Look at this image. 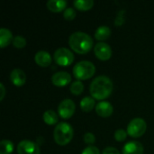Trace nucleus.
I'll return each instance as SVG.
<instances>
[{
	"mask_svg": "<svg viewBox=\"0 0 154 154\" xmlns=\"http://www.w3.org/2000/svg\"><path fill=\"white\" fill-rule=\"evenodd\" d=\"M114 89V84L107 76H98L94 79L90 84V94L92 97L97 100H103L108 97Z\"/></svg>",
	"mask_w": 154,
	"mask_h": 154,
	"instance_id": "obj_1",
	"label": "nucleus"
},
{
	"mask_svg": "<svg viewBox=\"0 0 154 154\" xmlns=\"http://www.w3.org/2000/svg\"><path fill=\"white\" fill-rule=\"evenodd\" d=\"M69 44L72 51L79 54L88 53L93 48L92 37L84 32H75L69 38Z\"/></svg>",
	"mask_w": 154,
	"mask_h": 154,
	"instance_id": "obj_2",
	"label": "nucleus"
},
{
	"mask_svg": "<svg viewBox=\"0 0 154 154\" xmlns=\"http://www.w3.org/2000/svg\"><path fill=\"white\" fill-rule=\"evenodd\" d=\"M73 134V127L68 123L61 122L56 125L53 132V137L57 144L64 146L67 145L72 140Z\"/></svg>",
	"mask_w": 154,
	"mask_h": 154,
	"instance_id": "obj_3",
	"label": "nucleus"
},
{
	"mask_svg": "<svg viewBox=\"0 0 154 154\" xmlns=\"http://www.w3.org/2000/svg\"><path fill=\"white\" fill-rule=\"evenodd\" d=\"M96 72V67L89 60L79 61L73 67V75L78 80H85L93 77Z\"/></svg>",
	"mask_w": 154,
	"mask_h": 154,
	"instance_id": "obj_4",
	"label": "nucleus"
},
{
	"mask_svg": "<svg viewBox=\"0 0 154 154\" xmlns=\"http://www.w3.org/2000/svg\"><path fill=\"white\" fill-rule=\"evenodd\" d=\"M147 129V125L144 119L141 117L134 118L127 125V134L133 138H138L144 134Z\"/></svg>",
	"mask_w": 154,
	"mask_h": 154,
	"instance_id": "obj_5",
	"label": "nucleus"
},
{
	"mask_svg": "<svg viewBox=\"0 0 154 154\" xmlns=\"http://www.w3.org/2000/svg\"><path fill=\"white\" fill-rule=\"evenodd\" d=\"M53 58L58 65H60L62 67H67L73 62L74 54L69 49L61 47L55 51Z\"/></svg>",
	"mask_w": 154,
	"mask_h": 154,
	"instance_id": "obj_6",
	"label": "nucleus"
},
{
	"mask_svg": "<svg viewBox=\"0 0 154 154\" xmlns=\"http://www.w3.org/2000/svg\"><path fill=\"white\" fill-rule=\"evenodd\" d=\"M75 109H76L75 103L69 98H65L59 104L58 114L59 116H60L61 118L69 119L74 115Z\"/></svg>",
	"mask_w": 154,
	"mask_h": 154,
	"instance_id": "obj_7",
	"label": "nucleus"
},
{
	"mask_svg": "<svg viewBox=\"0 0 154 154\" xmlns=\"http://www.w3.org/2000/svg\"><path fill=\"white\" fill-rule=\"evenodd\" d=\"M18 154H40L39 145L29 140H23L17 144Z\"/></svg>",
	"mask_w": 154,
	"mask_h": 154,
	"instance_id": "obj_8",
	"label": "nucleus"
},
{
	"mask_svg": "<svg viewBox=\"0 0 154 154\" xmlns=\"http://www.w3.org/2000/svg\"><path fill=\"white\" fill-rule=\"evenodd\" d=\"M95 55L101 60H107L112 56V49L110 45L104 42H97L94 47Z\"/></svg>",
	"mask_w": 154,
	"mask_h": 154,
	"instance_id": "obj_9",
	"label": "nucleus"
},
{
	"mask_svg": "<svg viewBox=\"0 0 154 154\" xmlns=\"http://www.w3.org/2000/svg\"><path fill=\"white\" fill-rule=\"evenodd\" d=\"M51 82L57 87H65L71 82V75L63 70L55 72L51 77Z\"/></svg>",
	"mask_w": 154,
	"mask_h": 154,
	"instance_id": "obj_10",
	"label": "nucleus"
},
{
	"mask_svg": "<svg viewBox=\"0 0 154 154\" xmlns=\"http://www.w3.org/2000/svg\"><path fill=\"white\" fill-rule=\"evenodd\" d=\"M123 154H143V145L137 141H131L123 147Z\"/></svg>",
	"mask_w": 154,
	"mask_h": 154,
	"instance_id": "obj_11",
	"label": "nucleus"
},
{
	"mask_svg": "<svg viewBox=\"0 0 154 154\" xmlns=\"http://www.w3.org/2000/svg\"><path fill=\"white\" fill-rule=\"evenodd\" d=\"M34 60L36 62L37 65H39L40 67H49L51 63V54L46 51H39L35 53L34 55Z\"/></svg>",
	"mask_w": 154,
	"mask_h": 154,
	"instance_id": "obj_12",
	"label": "nucleus"
},
{
	"mask_svg": "<svg viewBox=\"0 0 154 154\" xmlns=\"http://www.w3.org/2000/svg\"><path fill=\"white\" fill-rule=\"evenodd\" d=\"M10 79L12 83L16 87L23 86L26 81V75L21 69H14L10 73Z\"/></svg>",
	"mask_w": 154,
	"mask_h": 154,
	"instance_id": "obj_13",
	"label": "nucleus"
},
{
	"mask_svg": "<svg viewBox=\"0 0 154 154\" xmlns=\"http://www.w3.org/2000/svg\"><path fill=\"white\" fill-rule=\"evenodd\" d=\"M96 112L98 116L102 117H109L114 112V107L109 102L100 101L96 106Z\"/></svg>",
	"mask_w": 154,
	"mask_h": 154,
	"instance_id": "obj_14",
	"label": "nucleus"
},
{
	"mask_svg": "<svg viewBox=\"0 0 154 154\" xmlns=\"http://www.w3.org/2000/svg\"><path fill=\"white\" fill-rule=\"evenodd\" d=\"M13 34L12 32L7 28H0V47L5 48V46L9 45L11 42H13Z\"/></svg>",
	"mask_w": 154,
	"mask_h": 154,
	"instance_id": "obj_15",
	"label": "nucleus"
},
{
	"mask_svg": "<svg viewBox=\"0 0 154 154\" xmlns=\"http://www.w3.org/2000/svg\"><path fill=\"white\" fill-rule=\"evenodd\" d=\"M66 6H67L66 0H49L47 2L48 9L54 13H58V12H61L62 10H65Z\"/></svg>",
	"mask_w": 154,
	"mask_h": 154,
	"instance_id": "obj_16",
	"label": "nucleus"
},
{
	"mask_svg": "<svg viewBox=\"0 0 154 154\" xmlns=\"http://www.w3.org/2000/svg\"><path fill=\"white\" fill-rule=\"evenodd\" d=\"M111 35V29L106 25L99 26L95 32V38L98 41H105Z\"/></svg>",
	"mask_w": 154,
	"mask_h": 154,
	"instance_id": "obj_17",
	"label": "nucleus"
},
{
	"mask_svg": "<svg viewBox=\"0 0 154 154\" xmlns=\"http://www.w3.org/2000/svg\"><path fill=\"white\" fill-rule=\"evenodd\" d=\"M42 119L44 123L48 125H53L58 123L59 116L58 114L53 110H47L43 113Z\"/></svg>",
	"mask_w": 154,
	"mask_h": 154,
	"instance_id": "obj_18",
	"label": "nucleus"
},
{
	"mask_svg": "<svg viewBox=\"0 0 154 154\" xmlns=\"http://www.w3.org/2000/svg\"><path fill=\"white\" fill-rule=\"evenodd\" d=\"M95 106V98L92 97H85L80 101V108L84 112H90Z\"/></svg>",
	"mask_w": 154,
	"mask_h": 154,
	"instance_id": "obj_19",
	"label": "nucleus"
},
{
	"mask_svg": "<svg viewBox=\"0 0 154 154\" xmlns=\"http://www.w3.org/2000/svg\"><path fill=\"white\" fill-rule=\"evenodd\" d=\"M74 6L81 11H87L93 7L94 1L93 0H75L73 2Z\"/></svg>",
	"mask_w": 154,
	"mask_h": 154,
	"instance_id": "obj_20",
	"label": "nucleus"
},
{
	"mask_svg": "<svg viewBox=\"0 0 154 154\" xmlns=\"http://www.w3.org/2000/svg\"><path fill=\"white\" fill-rule=\"evenodd\" d=\"M14 151V143L9 140L0 142V154H11Z\"/></svg>",
	"mask_w": 154,
	"mask_h": 154,
	"instance_id": "obj_21",
	"label": "nucleus"
},
{
	"mask_svg": "<svg viewBox=\"0 0 154 154\" xmlns=\"http://www.w3.org/2000/svg\"><path fill=\"white\" fill-rule=\"evenodd\" d=\"M69 90L70 92L75 95V96H79L80 95L83 90H84V85L80 80H75L71 83L70 87H69Z\"/></svg>",
	"mask_w": 154,
	"mask_h": 154,
	"instance_id": "obj_22",
	"label": "nucleus"
},
{
	"mask_svg": "<svg viewBox=\"0 0 154 154\" xmlns=\"http://www.w3.org/2000/svg\"><path fill=\"white\" fill-rule=\"evenodd\" d=\"M12 43H13L14 47H15L17 49H22L26 45V39L22 35H16L14 37Z\"/></svg>",
	"mask_w": 154,
	"mask_h": 154,
	"instance_id": "obj_23",
	"label": "nucleus"
},
{
	"mask_svg": "<svg viewBox=\"0 0 154 154\" xmlns=\"http://www.w3.org/2000/svg\"><path fill=\"white\" fill-rule=\"evenodd\" d=\"M76 11L73 7H67L64 12H63V17L67 20V21H71L76 17Z\"/></svg>",
	"mask_w": 154,
	"mask_h": 154,
	"instance_id": "obj_24",
	"label": "nucleus"
},
{
	"mask_svg": "<svg viewBox=\"0 0 154 154\" xmlns=\"http://www.w3.org/2000/svg\"><path fill=\"white\" fill-rule=\"evenodd\" d=\"M127 132L125 131V130H124V129H117L116 132H115V134H114V136H115V139L116 140V141H118V142H123V141H125V139H126V137H127Z\"/></svg>",
	"mask_w": 154,
	"mask_h": 154,
	"instance_id": "obj_25",
	"label": "nucleus"
},
{
	"mask_svg": "<svg viewBox=\"0 0 154 154\" xmlns=\"http://www.w3.org/2000/svg\"><path fill=\"white\" fill-rule=\"evenodd\" d=\"M81 154H100V151L97 147L93 146V145H89L83 150Z\"/></svg>",
	"mask_w": 154,
	"mask_h": 154,
	"instance_id": "obj_26",
	"label": "nucleus"
},
{
	"mask_svg": "<svg viewBox=\"0 0 154 154\" xmlns=\"http://www.w3.org/2000/svg\"><path fill=\"white\" fill-rule=\"evenodd\" d=\"M83 139L87 144H93L96 142V136L92 133H86L83 136Z\"/></svg>",
	"mask_w": 154,
	"mask_h": 154,
	"instance_id": "obj_27",
	"label": "nucleus"
},
{
	"mask_svg": "<svg viewBox=\"0 0 154 154\" xmlns=\"http://www.w3.org/2000/svg\"><path fill=\"white\" fill-rule=\"evenodd\" d=\"M102 154H120V152L115 147H106L103 150Z\"/></svg>",
	"mask_w": 154,
	"mask_h": 154,
	"instance_id": "obj_28",
	"label": "nucleus"
},
{
	"mask_svg": "<svg viewBox=\"0 0 154 154\" xmlns=\"http://www.w3.org/2000/svg\"><path fill=\"white\" fill-rule=\"evenodd\" d=\"M124 23H125V17H124V14H119L117 15V17L116 18V20H115V24H116V25L120 26V25H122Z\"/></svg>",
	"mask_w": 154,
	"mask_h": 154,
	"instance_id": "obj_29",
	"label": "nucleus"
},
{
	"mask_svg": "<svg viewBox=\"0 0 154 154\" xmlns=\"http://www.w3.org/2000/svg\"><path fill=\"white\" fill-rule=\"evenodd\" d=\"M0 90H1V93H0V101H2L5 96V88L4 86L3 83L0 84Z\"/></svg>",
	"mask_w": 154,
	"mask_h": 154,
	"instance_id": "obj_30",
	"label": "nucleus"
},
{
	"mask_svg": "<svg viewBox=\"0 0 154 154\" xmlns=\"http://www.w3.org/2000/svg\"><path fill=\"white\" fill-rule=\"evenodd\" d=\"M43 143H44V139H42V136H39L38 139H37V141H36V143L38 145H42V144H43Z\"/></svg>",
	"mask_w": 154,
	"mask_h": 154,
	"instance_id": "obj_31",
	"label": "nucleus"
}]
</instances>
